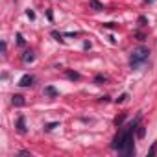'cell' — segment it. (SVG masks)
I'll return each mask as SVG.
<instances>
[{
  "instance_id": "1",
  "label": "cell",
  "mask_w": 157,
  "mask_h": 157,
  "mask_svg": "<svg viewBox=\"0 0 157 157\" xmlns=\"http://www.w3.org/2000/svg\"><path fill=\"white\" fill-rule=\"evenodd\" d=\"M148 56H150V50H148L146 46H137V48L131 52V56H129V67H131V68H139V67L148 59Z\"/></svg>"
},
{
  "instance_id": "2",
  "label": "cell",
  "mask_w": 157,
  "mask_h": 157,
  "mask_svg": "<svg viewBox=\"0 0 157 157\" xmlns=\"http://www.w3.org/2000/svg\"><path fill=\"white\" fill-rule=\"evenodd\" d=\"M32 83H33V78H32L30 74L22 76V78H21V82H19V85H21V87H30Z\"/></svg>"
},
{
  "instance_id": "3",
  "label": "cell",
  "mask_w": 157,
  "mask_h": 157,
  "mask_svg": "<svg viewBox=\"0 0 157 157\" xmlns=\"http://www.w3.org/2000/svg\"><path fill=\"white\" fill-rule=\"evenodd\" d=\"M11 104H13V105H17V107H22L26 102H24V96H21V94H13Z\"/></svg>"
},
{
  "instance_id": "4",
  "label": "cell",
  "mask_w": 157,
  "mask_h": 157,
  "mask_svg": "<svg viewBox=\"0 0 157 157\" xmlns=\"http://www.w3.org/2000/svg\"><path fill=\"white\" fill-rule=\"evenodd\" d=\"M89 6H91L94 11H102V10H104V6L98 2V0H91V2H89Z\"/></svg>"
},
{
  "instance_id": "5",
  "label": "cell",
  "mask_w": 157,
  "mask_h": 157,
  "mask_svg": "<svg viewBox=\"0 0 157 157\" xmlns=\"http://www.w3.org/2000/svg\"><path fill=\"white\" fill-rule=\"evenodd\" d=\"M67 78H70V80H80V74L72 72V70H67Z\"/></svg>"
},
{
  "instance_id": "6",
  "label": "cell",
  "mask_w": 157,
  "mask_h": 157,
  "mask_svg": "<svg viewBox=\"0 0 157 157\" xmlns=\"http://www.w3.org/2000/svg\"><path fill=\"white\" fill-rule=\"evenodd\" d=\"M33 57H35V56H33V52H26V54H24V63H32V61H33Z\"/></svg>"
},
{
  "instance_id": "7",
  "label": "cell",
  "mask_w": 157,
  "mask_h": 157,
  "mask_svg": "<svg viewBox=\"0 0 157 157\" xmlns=\"http://www.w3.org/2000/svg\"><path fill=\"white\" fill-rule=\"evenodd\" d=\"M44 94H48V96H57V91H56L54 87H46V89H44Z\"/></svg>"
},
{
  "instance_id": "8",
  "label": "cell",
  "mask_w": 157,
  "mask_h": 157,
  "mask_svg": "<svg viewBox=\"0 0 157 157\" xmlns=\"http://www.w3.org/2000/svg\"><path fill=\"white\" fill-rule=\"evenodd\" d=\"M17 128H19V131H21V133H24V131H26V128H24V118H22V117L19 118V122H17Z\"/></svg>"
},
{
  "instance_id": "9",
  "label": "cell",
  "mask_w": 157,
  "mask_h": 157,
  "mask_svg": "<svg viewBox=\"0 0 157 157\" xmlns=\"http://www.w3.org/2000/svg\"><path fill=\"white\" fill-rule=\"evenodd\" d=\"M124 118H126V115H120V117H117V118H115V124H117V126H120V124L124 122Z\"/></svg>"
},
{
  "instance_id": "10",
  "label": "cell",
  "mask_w": 157,
  "mask_h": 157,
  "mask_svg": "<svg viewBox=\"0 0 157 157\" xmlns=\"http://www.w3.org/2000/svg\"><path fill=\"white\" fill-rule=\"evenodd\" d=\"M126 98H128V94H120V96L117 98V102H118V104H122V102H126Z\"/></svg>"
},
{
  "instance_id": "11",
  "label": "cell",
  "mask_w": 157,
  "mask_h": 157,
  "mask_svg": "<svg viewBox=\"0 0 157 157\" xmlns=\"http://www.w3.org/2000/svg\"><path fill=\"white\" fill-rule=\"evenodd\" d=\"M137 135H139L140 139L144 137V128H142V126H139V129H137Z\"/></svg>"
},
{
  "instance_id": "12",
  "label": "cell",
  "mask_w": 157,
  "mask_h": 157,
  "mask_svg": "<svg viewBox=\"0 0 157 157\" xmlns=\"http://www.w3.org/2000/svg\"><path fill=\"white\" fill-rule=\"evenodd\" d=\"M26 15H28L30 19H35V13H33V11H30V10H28V13H26Z\"/></svg>"
},
{
  "instance_id": "13",
  "label": "cell",
  "mask_w": 157,
  "mask_h": 157,
  "mask_svg": "<svg viewBox=\"0 0 157 157\" xmlns=\"http://www.w3.org/2000/svg\"><path fill=\"white\" fill-rule=\"evenodd\" d=\"M52 35H54V37H56V39H57V41H63V39H61V35H59V33H57V32H54V33H52Z\"/></svg>"
},
{
  "instance_id": "14",
  "label": "cell",
  "mask_w": 157,
  "mask_h": 157,
  "mask_svg": "<svg viewBox=\"0 0 157 157\" xmlns=\"http://www.w3.org/2000/svg\"><path fill=\"white\" fill-rule=\"evenodd\" d=\"M56 126H57V124H56V122H54V124H48V126H46V129H48V131H50V129H54V128H56Z\"/></svg>"
}]
</instances>
